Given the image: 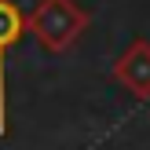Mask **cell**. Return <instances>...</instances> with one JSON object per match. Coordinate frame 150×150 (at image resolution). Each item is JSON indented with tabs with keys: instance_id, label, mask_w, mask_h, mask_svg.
I'll list each match as a JSON object with an SVG mask.
<instances>
[{
	"instance_id": "cell-2",
	"label": "cell",
	"mask_w": 150,
	"mask_h": 150,
	"mask_svg": "<svg viewBox=\"0 0 150 150\" xmlns=\"http://www.w3.org/2000/svg\"><path fill=\"white\" fill-rule=\"evenodd\" d=\"M22 29H26V15L18 11V4L15 0H0V139L11 132V125H7V70H4V55L22 37Z\"/></svg>"
},
{
	"instance_id": "cell-1",
	"label": "cell",
	"mask_w": 150,
	"mask_h": 150,
	"mask_svg": "<svg viewBox=\"0 0 150 150\" xmlns=\"http://www.w3.org/2000/svg\"><path fill=\"white\" fill-rule=\"evenodd\" d=\"M84 26H88V11L77 7L73 0H40L26 18V29L48 51H66L84 33Z\"/></svg>"
},
{
	"instance_id": "cell-3",
	"label": "cell",
	"mask_w": 150,
	"mask_h": 150,
	"mask_svg": "<svg viewBox=\"0 0 150 150\" xmlns=\"http://www.w3.org/2000/svg\"><path fill=\"white\" fill-rule=\"evenodd\" d=\"M117 81L128 84L136 95H150V44L146 40H136L114 66Z\"/></svg>"
}]
</instances>
